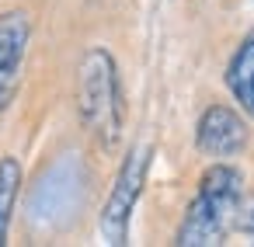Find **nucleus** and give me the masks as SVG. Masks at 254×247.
Wrapping results in <instances>:
<instances>
[{"instance_id":"5","label":"nucleus","mask_w":254,"mask_h":247,"mask_svg":"<svg viewBox=\"0 0 254 247\" xmlns=\"http://www.w3.org/2000/svg\"><path fill=\"white\" fill-rule=\"evenodd\" d=\"M28 46H32V18L25 11H4L0 14V115L18 98Z\"/></svg>"},{"instance_id":"1","label":"nucleus","mask_w":254,"mask_h":247,"mask_svg":"<svg viewBox=\"0 0 254 247\" xmlns=\"http://www.w3.org/2000/svg\"><path fill=\"white\" fill-rule=\"evenodd\" d=\"M240 202H244V174L226 160H212L202 171L195 195H191V202L174 230V244L178 247L223 244L230 226H237Z\"/></svg>"},{"instance_id":"4","label":"nucleus","mask_w":254,"mask_h":247,"mask_svg":"<svg viewBox=\"0 0 254 247\" xmlns=\"http://www.w3.org/2000/svg\"><path fill=\"white\" fill-rule=\"evenodd\" d=\"M247 146V122L240 108L209 105L195 122V150L209 160H230Z\"/></svg>"},{"instance_id":"2","label":"nucleus","mask_w":254,"mask_h":247,"mask_svg":"<svg viewBox=\"0 0 254 247\" xmlns=\"http://www.w3.org/2000/svg\"><path fill=\"white\" fill-rule=\"evenodd\" d=\"M77 115L101 150H115L126 132V91L115 56L91 46L77 70Z\"/></svg>"},{"instance_id":"3","label":"nucleus","mask_w":254,"mask_h":247,"mask_svg":"<svg viewBox=\"0 0 254 247\" xmlns=\"http://www.w3.org/2000/svg\"><path fill=\"white\" fill-rule=\"evenodd\" d=\"M150 164H153V146L150 143H136L119 171H115V181H112V191L98 212V233L105 244L112 247H122L129 244V226H132V212L143 198V188H146V174H150Z\"/></svg>"},{"instance_id":"8","label":"nucleus","mask_w":254,"mask_h":247,"mask_svg":"<svg viewBox=\"0 0 254 247\" xmlns=\"http://www.w3.org/2000/svg\"><path fill=\"white\" fill-rule=\"evenodd\" d=\"M237 233H240V237H247V240L254 244V205H251L244 216H237Z\"/></svg>"},{"instance_id":"7","label":"nucleus","mask_w":254,"mask_h":247,"mask_svg":"<svg viewBox=\"0 0 254 247\" xmlns=\"http://www.w3.org/2000/svg\"><path fill=\"white\" fill-rule=\"evenodd\" d=\"M25 185V167L14 153L0 157V247L11 237V223H14V209H18V195Z\"/></svg>"},{"instance_id":"6","label":"nucleus","mask_w":254,"mask_h":247,"mask_svg":"<svg viewBox=\"0 0 254 247\" xmlns=\"http://www.w3.org/2000/svg\"><path fill=\"white\" fill-rule=\"evenodd\" d=\"M223 80H226V91L237 101V108L247 119H254V28L237 42V49H233V56L226 63Z\"/></svg>"}]
</instances>
